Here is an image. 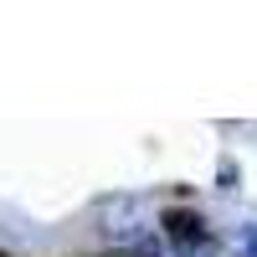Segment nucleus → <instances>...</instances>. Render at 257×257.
I'll use <instances>...</instances> for the list:
<instances>
[{
    "instance_id": "obj_3",
    "label": "nucleus",
    "mask_w": 257,
    "mask_h": 257,
    "mask_svg": "<svg viewBox=\"0 0 257 257\" xmlns=\"http://www.w3.org/2000/svg\"><path fill=\"white\" fill-rule=\"evenodd\" d=\"M0 257H11V252H0Z\"/></svg>"
},
{
    "instance_id": "obj_2",
    "label": "nucleus",
    "mask_w": 257,
    "mask_h": 257,
    "mask_svg": "<svg viewBox=\"0 0 257 257\" xmlns=\"http://www.w3.org/2000/svg\"><path fill=\"white\" fill-rule=\"evenodd\" d=\"M237 247H242V257H257V226H252V221L242 226V237H237Z\"/></svg>"
},
{
    "instance_id": "obj_1",
    "label": "nucleus",
    "mask_w": 257,
    "mask_h": 257,
    "mask_svg": "<svg viewBox=\"0 0 257 257\" xmlns=\"http://www.w3.org/2000/svg\"><path fill=\"white\" fill-rule=\"evenodd\" d=\"M160 231H165V242L185 252V257H196L206 242H211V231H206V216H196L190 206H170L165 216H160Z\"/></svg>"
}]
</instances>
